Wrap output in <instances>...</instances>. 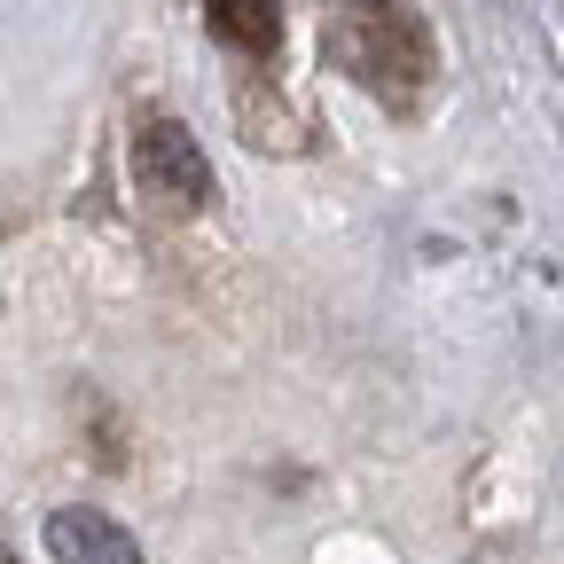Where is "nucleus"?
Returning <instances> with one entry per match:
<instances>
[{
	"instance_id": "1",
	"label": "nucleus",
	"mask_w": 564,
	"mask_h": 564,
	"mask_svg": "<svg viewBox=\"0 0 564 564\" xmlns=\"http://www.w3.org/2000/svg\"><path fill=\"white\" fill-rule=\"evenodd\" d=\"M329 40H337V63L361 87H377L384 102H408L423 87V32L392 9V0H337Z\"/></svg>"
},
{
	"instance_id": "2",
	"label": "nucleus",
	"mask_w": 564,
	"mask_h": 564,
	"mask_svg": "<svg viewBox=\"0 0 564 564\" xmlns=\"http://www.w3.org/2000/svg\"><path fill=\"white\" fill-rule=\"evenodd\" d=\"M133 165H141V188L158 204H204L212 196V165L196 158V141L173 126V118H150L133 141Z\"/></svg>"
},
{
	"instance_id": "3",
	"label": "nucleus",
	"mask_w": 564,
	"mask_h": 564,
	"mask_svg": "<svg viewBox=\"0 0 564 564\" xmlns=\"http://www.w3.org/2000/svg\"><path fill=\"white\" fill-rule=\"evenodd\" d=\"M47 549H55V564H141V549L102 510H55L47 518Z\"/></svg>"
},
{
	"instance_id": "4",
	"label": "nucleus",
	"mask_w": 564,
	"mask_h": 564,
	"mask_svg": "<svg viewBox=\"0 0 564 564\" xmlns=\"http://www.w3.org/2000/svg\"><path fill=\"white\" fill-rule=\"evenodd\" d=\"M204 17H212V40H228L243 55H274L282 40V0H204Z\"/></svg>"
}]
</instances>
